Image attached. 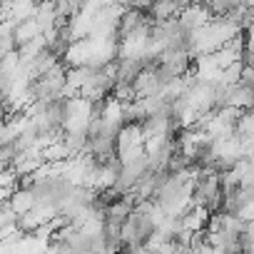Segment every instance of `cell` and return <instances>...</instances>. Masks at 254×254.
<instances>
[{
    "mask_svg": "<svg viewBox=\"0 0 254 254\" xmlns=\"http://www.w3.org/2000/svg\"><path fill=\"white\" fill-rule=\"evenodd\" d=\"M167 82L170 80L165 77V72L157 65H150L137 72V77L132 80V90H135V97H155V95H162Z\"/></svg>",
    "mask_w": 254,
    "mask_h": 254,
    "instance_id": "cell-1",
    "label": "cell"
},
{
    "mask_svg": "<svg viewBox=\"0 0 254 254\" xmlns=\"http://www.w3.org/2000/svg\"><path fill=\"white\" fill-rule=\"evenodd\" d=\"M40 33H43V28L38 25V20L35 18H28V20L13 25V43H15V48H20V45L30 43L33 38H38Z\"/></svg>",
    "mask_w": 254,
    "mask_h": 254,
    "instance_id": "cell-8",
    "label": "cell"
},
{
    "mask_svg": "<svg viewBox=\"0 0 254 254\" xmlns=\"http://www.w3.org/2000/svg\"><path fill=\"white\" fill-rule=\"evenodd\" d=\"M55 63H60V55L58 53H53L50 48H43L40 53H35V58L25 65V72H28V80H33V77H40L43 72H48Z\"/></svg>",
    "mask_w": 254,
    "mask_h": 254,
    "instance_id": "cell-4",
    "label": "cell"
},
{
    "mask_svg": "<svg viewBox=\"0 0 254 254\" xmlns=\"http://www.w3.org/2000/svg\"><path fill=\"white\" fill-rule=\"evenodd\" d=\"M60 142L67 152V157H75L85 150V142H87V135L85 132H63L60 135Z\"/></svg>",
    "mask_w": 254,
    "mask_h": 254,
    "instance_id": "cell-9",
    "label": "cell"
},
{
    "mask_svg": "<svg viewBox=\"0 0 254 254\" xmlns=\"http://www.w3.org/2000/svg\"><path fill=\"white\" fill-rule=\"evenodd\" d=\"M177 20H180L182 28H187V30H197V28H202V25L209 20V13L204 10L202 3H190L185 10H180Z\"/></svg>",
    "mask_w": 254,
    "mask_h": 254,
    "instance_id": "cell-6",
    "label": "cell"
},
{
    "mask_svg": "<svg viewBox=\"0 0 254 254\" xmlns=\"http://www.w3.org/2000/svg\"><path fill=\"white\" fill-rule=\"evenodd\" d=\"M0 145H3V120H0Z\"/></svg>",
    "mask_w": 254,
    "mask_h": 254,
    "instance_id": "cell-10",
    "label": "cell"
},
{
    "mask_svg": "<svg viewBox=\"0 0 254 254\" xmlns=\"http://www.w3.org/2000/svg\"><path fill=\"white\" fill-rule=\"evenodd\" d=\"M204 5V10L209 13V18H229L232 13H237L239 8H244L239 0H199Z\"/></svg>",
    "mask_w": 254,
    "mask_h": 254,
    "instance_id": "cell-7",
    "label": "cell"
},
{
    "mask_svg": "<svg viewBox=\"0 0 254 254\" xmlns=\"http://www.w3.org/2000/svg\"><path fill=\"white\" fill-rule=\"evenodd\" d=\"M227 105L237 107V110H252V105H254V85L232 82L229 85V95H227Z\"/></svg>",
    "mask_w": 254,
    "mask_h": 254,
    "instance_id": "cell-5",
    "label": "cell"
},
{
    "mask_svg": "<svg viewBox=\"0 0 254 254\" xmlns=\"http://www.w3.org/2000/svg\"><path fill=\"white\" fill-rule=\"evenodd\" d=\"M87 58H90V38H80V40H72L65 53L60 55L63 65L65 67H77V65H87Z\"/></svg>",
    "mask_w": 254,
    "mask_h": 254,
    "instance_id": "cell-2",
    "label": "cell"
},
{
    "mask_svg": "<svg viewBox=\"0 0 254 254\" xmlns=\"http://www.w3.org/2000/svg\"><path fill=\"white\" fill-rule=\"evenodd\" d=\"M8 207L15 212V214H25L35 207V194L30 187H23V185H15L10 192H8Z\"/></svg>",
    "mask_w": 254,
    "mask_h": 254,
    "instance_id": "cell-3",
    "label": "cell"
}]
</instances>
